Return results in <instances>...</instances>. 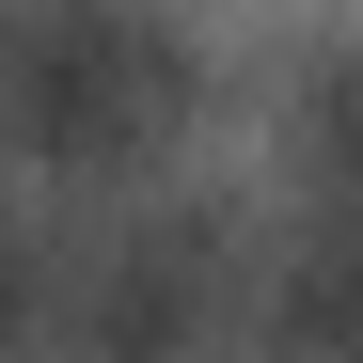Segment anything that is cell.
<instances>
[{
    "label": "cell",
    "instance_id": "6da1fadb",
    "mask_svg": "<svg viewBox=\"0 0 363 363\" xmlns=\"http://www.w3.org/2000/svg\"><path fill=\"white\" fill-rule=\"evenodd\" d=\"M0 127L64 174H143L190 127V48L143 0H16L0 16Z\"/></svg>",
    "mask_w": 363,
    "mask_h": 363
},
{
    "label": "cell",
    "instance_id": "7a4b0ae2",
    "mask_svg": "<svg viewBox=\"0 0 363 363\" xmlns=\"http://www.w3.org/2000/svg\"><path fill=\"white\" fill-rule=\"evenodd\" d=\"M221 300H237L221 221H206V206H158V221H127V237L95 253V284H79V363H190V347L221 332Z\"/></svg>",
    "mask_w": 363,
    "mask_h": 363
},
{
    "label": "cell",
    "instance_id": "277c9868",
    "mask_svg": "<svg viewBox=\"0 0 363 363\" xmlns=\"http://www.w3.org/2000/svg\"><path fill=\"white\" fill-rule=\"evenodd\" d=\"M16 332H32V237L0 221V347H16Z\"/></svg>",
    "mask_w": 363,
    "mask_h": 363
},
{
    "label": "cell",
    "instance_id": "3957f363",
    "mask_svg": "<svg viewBox=\"0 0 363 363\" xmlns=\"http://www.w3.org/2000/svg\"><path fill=\"white\" fill-rule=\"evenodd\" d=\"M269 363H347V206H300L269 269Z\"/></svg>",
    "mask_w": 363,
    "mask_h": 363
}]
</instances>
